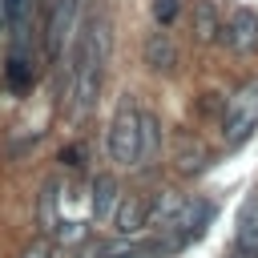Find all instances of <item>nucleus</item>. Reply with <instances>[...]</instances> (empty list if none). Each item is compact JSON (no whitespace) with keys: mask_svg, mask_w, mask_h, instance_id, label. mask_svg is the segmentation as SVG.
<instances>
[{"mask_svg":"<svg viewBox=\"0 0 258 258\" xmlns=\"http://www.w3.org/2000/svg\"><path fill=\"white\" fill-rule=\"evenodd\" d=\"M113 56V24L105 12L89 16L81 24V36H77V48H73V81H69V105H64V117L77 125L93 113L97 97H101V85H105V64Z\"/></svg>","mask_w":258,"mask_h":258,"instance_id":"nucleus-1","label":"nucleus"},{"mask_svg":"<svg viewBox=\"0 0 258 258\" xmlns=\"http://www.w3.org/2000/svg\"><path fill=\"white\" fill-rule=\"evenodd\" d=\"M105 149H109V161L129 169V165H141V109L125 97L117 105V113L109 117V133H105Z\"/></svg>","mask_w":258,"mask_h":258,"instance_id":"nucleus-2","label":"nucleus"},{"mask_svg":"<svg viewBox=\"0 0 258 258\" xmlns=\"http://www.w3.org/2000/svg\"><path fill=\"white\" fill-rule=\"evenodd\" d=\"M77 36H81V0H52L44 20V52L56 64H64L73 60Z\"/></svg>","mask_w":258,"mask_h":258,"instance_id":"nucleus-3","label":"nucleus"},{"mask_svg":"<svg viewBox=\"0 0 258 258\" xmlns=\"http://www.w3.org/2000/svg\"><path fill=\"white\" fill-rule=\"evenodd\" d=\"M258 129V77L238 85L226 97V113H222V137L226 145H242L250 133Z\"/></svg>","mask_w":258,"mask_h":258,"instance_id":"nucleus-4","label":"nucleus"},{"mask_svg":"<svg viewBox=\"0 0 258 258\" xmlns=\"http://www.w3.org/2000/svg\"><path fill=\"white\" fill-rule=\"evenodd\" d=\"M210 218H214V206H210V202H202V198H185V206H181V210H177V218L169 222V230H173V238H165V242H169V250H173V246L181 250L185 242H194V238L206 230V222H210Z\"/></svg>","mask_w":258,"mask_h":258,"instance_id":"nucleus-5","label":"nucleus"},{"mask_svg":"<svg viewBox=\"0 0 258 258\" xmlns=\"http://www.w3.org/2000/svg\"><path fill=\"white\" fill-rule=\"evenodd\" d=\"M222 44L234 56H254L258 52V12L254 8H238L222 28Z\"/></svg>","mask_w":258,"mask_h":258,"instance_id":"nucleus-6","label":"nucleus"},{"mask_svg":"<svg viewBox=\"0 0 258 258\" xmlns=\"http://www.w3.org/2000/svg\"><path fill=\"white\" fill-rule=\"evenodd\" d=\"M141 60H145V69H149V73L169 77V73L181 64V48H177V40L157 24V32H149V36H145V44H141Z\"/></svg>","mask_w":258,"mask_h":258,"instance_id":"nucleus-7","label":"nucleus"},{"mask_svg":"<svg viewBox=\"0 0 258 258\" xmlns=\"http://www.w3.org/2000/svg\"><path fill=\"white\" fill-rule=\"evenodd\" d=\"M222 28H226V20H222L218 4L214 0H194V8H189V32H194V40L198 44H222Z\"/></svg>","mask_w":258,"mask_h":258,"instance_id":"nucleus-8","label":"nucleus"},{"mask_svg":"<svg viewBox=\"0 0 258 258\" xmlns=\"http://www.w3.org/2000/svg\"><path fill=\"white\" fill-rule=\"evenodd\" d=\"M113 226H117V234H125V238L141 234V230L149 226V202L125 194V198L117 202V210H113Z\"/></svg>","mask_w":258,"mask_h":258,"instance_id":"nucleus-9","label":"nucleus"},{"mask_svg":"<svg viewBox=\"0 0 258 258\" xmlns=\"http://www.w3.org/2000/svg\"><path fill=\"white\" fill-rule=\"evenodd\" d=\"M121 198H125V194H121V185H117L113 173H97V177H93V218H97V222H109Z\"/></svg>","mask_w":258,"mask_h":258,"instance_id":"nucleus-10","label":"nucleus"},{"mask_svg":"<svg viewBox=\"0 0 258 258\" xmlns=\"http://www.w3.org/2000/svg\"><path fill=\"white\" fill-rule=\"evenodd\" d=\"M157 157H161V121L153 109H141V161L157 165Z\"/></svg>","mask_w":258,"mask_h":258,"instance_id":"nucleus-11","label":"nucleus"},{"mask_svg":"<svg viewBox=\"0 0 258 258\" xmlns=\"http://www.w3.org/2000/svg\"><path fill=\"white\" fill-rule=\"evenodd\" d=\"M56 226H60V218H56V181H44L40 198H36V230L52 238Z\"/></svg>","mask_w":258,"mask_h":258,"instance_id":"nucleus-12","label":"nucleus"},{"mask_svg":"<svg viewBox=\"0 0 258 258\" xmlns=\"http://www.w3.org/2000/svg\"><path fill=\"white\" fill-rule=\"evenodd\" d=\"M185 206V198L181 194H173V189H157V198H153V206H149V222H161V226H169L173 218H177V210Z\"/></svg>","mask_w":258,"mask_h":258,"instance_id":"nucleus-13","label":"nucleus"},{"mask_svg":"<svg viewBox=\"0 0 258 258\" xmlns=\"http://www.w3.org/2000/svg\"><path fill=\"white\" fill-rule=\"evenodd\" d=\"M206 161H210V153H206L198 141H189V149H185V153H177L173 169H177V173H185V177H198V173L206 169Z\"/></svg>","mask_w":258,"mask_h":258,"instance_id":"nucleus-14","label":"nucleus"},{"mask_svg":"<svg viewBox=\"0 0 258 258\" xmlns=\"http://www.w3.org/2000/svg\"><path fill=\"white\" fill-rule=\"evenodd\" d=\"M177 16H181V0H153V20L161 28L177 24Z\"/></svg>","mask_w":258,"mask_h":258,"instance_id":"nucleus-15","label":"nucleus"},{"mask_svg":"<svg viewBox=\"0 0 258 258\" xmlns=\"http://www.w3.org/2000/svg\"><path fill=\"white\" fill-rule=\"evenodd\" d=\"M20 258H52V238H48V234L32 238V242L24 246V254H20Z\"/></svg>","mask_w":258,"mask_h":258,"instance_id":"nucleus-16","label":"nucleus"},{"mask_svg":"<svg viewBox=\"0 0 258 258\" xmlns=\"http://www.w3.org/2000/svg\"><path fill=\"white\" fill-rule=\"evenodd\" d=\"M48 4H52V0H48Z\"/></svg>","mask_w":258,"mask_h":258,"instance_id":"nucleus-17","label":"nucleus"}]
</instances>
